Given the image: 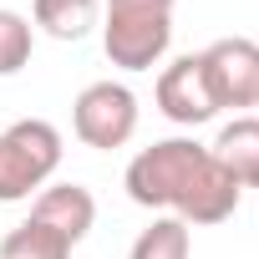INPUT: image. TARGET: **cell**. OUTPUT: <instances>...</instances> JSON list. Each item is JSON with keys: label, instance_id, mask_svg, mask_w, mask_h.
<instances>
[{"label": "cell", "instance_id": "cell-1", "mask_svg": "<svg viewBox=\"0 0 259 259\" xmlns=\"http://www.w3.org/2000/svg\"><path fill=\"white\" fill-rule=\"evenodd\" d=\"M127 198L143 208H168L173 219L193 224H224L239 208V183L213 163V153L193 138H163L143 148L122 173Z\"/></svg>", "mask_w": 259, "mask_h": 259}, {"label": "cell", "instance_id": "cell-2", "mask_svg": "<svg viewBox=\"0 0 259 259\" xmlns=\"http://www.w3.org/2000/svg\"><path fill=\"white\" fill-rule=\"evenodd\" d=\"M56 168H61V133L46 117L11 122L0 133V203L31 198V188H46Z\"/></svg>", "mask_w": 259, "mask_h": 259}, {"label": "cell", "instance_id": "cell-3", "mask_svg": "<svg viewBox=\"0 0 259 259\" xmlns=\"http://www.w3.org/2000/svg\"><path fill=\"white\" fill-rule=\"evenodd\" d=\"M173 46V11H133L107 6L102 21V51L122 71H153Z\"/></svg>", "mask_w": 259, "mask_h": 259}, {"label": "cell", "instance_id": "cell-4", "mask_svg": "<svg viewBox=\"0 0 259 259\" xmlns=\"http://www.w3.org/2000/svg\"><path fill=\"white\" fill-rule=\"evenodd\" d=\"M71 127L76 138L97 153H112L122 143H133L138 133V97L127 81H92L71 102Z\"/></svg>", "mask_w": 259, "mask_h": 259}, {"label": "cell", "instance_id": "cell-5", "mask_svg": "<svg viewBox=\"0 0 259 259\" xmlns=\"http://www.w3.org/2000/svg\"><path fill=\"white\" fill-rule=\"evenodd\" d=\"M198 56H203L208 87L219 97V112L224 107H259V41L224 36V41H213Z\"/></svg>", "mask_w": 259, "mask_h": 259}, {"label": "cell", "instance_id": "cell-6", "mask_svg": "<svg viewBox=\"0 0 259 259\" xmlns=\"http://www.w3.org/2000/svg\"><path fill=\"white\" fill-rule=\"evenodd\" d=\"M158 112L178 127H203L219 117V97L208 87V71H203V56H178L163 66L158 76Z\"/></svg>", "mask_w": 259, "mask_h": 259}, {"label": "cell", "instance_id": "cell-7", "mask_svg": "<svg viewBox=\"0 0 259 259\" xmlns=\"http://www.w3.org/2000/svg\"><path fill=\"white\" fill-rule=\"evenodd\" d=\"M31 219L46 224V229H56V234L76 249V244L92 234V224H97V198H92L81 183H51V188H41Z\"/></svg>", "mask_w": 259, "mask_h": 259}, {"label": "cell", "instance_id": "cell-8", "mask_svg": "<svg viewBox=\"0 0 259 259\" xmlns=\"http://www.w3.org/2000/svg\"><path fill=\"white\" fill-rule=\"evenodd\" d=\"M208 153H213V163H219L239 188H259V117H234V122H224Z\"/></svg>", "mask_w": 259, "mask_h": 259}, {"label": "cell", "instance_id": "cell-9", "mask_svg": "<svg viewBox=\"0 0 259 259\" xmlns=\"http://www.w3.org/2000/svg\"><path fill=\"white\" fill-rule=\"evenodd\" d=\"M97 0H36L31 16L36 26L51 36V41H81L92 26H97Z\"/></svg>", "mask_w": 259, "mask_h": 259}, {"label": "cell", "instance_id": "cell-10", "mask_svg": "<svg viewBox=\"0 0 259 259\" xmlns=\"http://www.w3.org/2000/svg\"><path fill=\"white\" fill-rule=\"evenodd\" d=\"M0 259H71V244L56 229L26 219V224H16L6 239H0Z\"/></svg>", "mask_w": 259, "mask_h": 259}, {"label": "cell", "instance_id": "cell-11", "mask_svg": "<svg viewBox=\"0 0 259 259\" xmlns=\"http://www.w3.org/2000/svg\"><path fill=\"white\" fill-rule=\"evenodd\" d=\"M188 249H193L188 224H183V219H173V213H163V219H153V224L133 239L127 259H188Z\"/></svg>", "mask_w": 259, "mask_h": 259}, {"label": "cell", "instance_id": "cell-12", "mask_svg": "<svg viewBox=\"0 0 259 259\" xmlns=\"http://www.w3.org/2000/svg\"><path fill=\"white\" fill-rule=\"evenodd\" d=\"M31 46H36L31 21H26L21 11H6V6H0V76H16V71L31 61Z\"/></svg>", "mask_w": 259, "mask_h": 259}, {"label": "cell", "instance_id": "cell-13", "mask_svg": "<svg viewBox=\"0 0 259 259\" xmlns=\"http://www.w3.org/2000/svg\"><path fill=\"white\" fill-rule=\"evenodd\" d=\"M107 6H133V11H173V0H107Z\"/></svg>", "mask_w": 259, "mask_h": 259}]
</instances>
